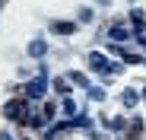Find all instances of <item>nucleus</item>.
Instances as JSON below:
<instances>
[{
    "label": "nucleus",
    "mask_w": 146,
    "mask_h": 140,
    "mask_svg": "<svg viewBox=\"0 0 146 140\" xmlns=\"http://www.w3.org/2000/svg\"><path fill=\"white\" fill-rule=\"evenodd\" d=\"M7 118H16V121H29V102L26 99H13L7 108H3Z\"/></svg>",
    "instance_id": "obj_1"
},
{
    "label": "nucleus",
    "mask_w": 146,
    "mask_h": 140,
    "mask_svg": "<svg viewBox=\"0 0 146 140\" xmlns=\"http://www.w3.org/2000/svg\"><path fill=\"white\" fill-rule=\"evenodd\" d=\"M108 35H111L114 41H127V38H130V29L124 26V22H114V26L108 29Z\"/></svg>",
    "instance_id": "obj_2"
},
{
    "label": "nucleus",
    "mask_w": 146,
    "mask_h": 140,
    "mask_svg": "<svg viewBox=\"0 0 146 140\" xmlns=\"http://www.w3.org/2000/svg\"><path fill=\"white\" fill-rule=\"evenodd\" d=\"M26 92H29V99H38L41 92H44V77H35V80L29 83V89H26Z\"/></svg>",
    "instance_id": "obj_3"
},
{
    "label": "nucleus",
    "mask_w": 146,
    "mask_h": 140,
    "mask_svg": "<svg viewBox=\"0 0 146 140\" xmlns=\"http://www.w3.org/2000/svg\"><path fill=\"white\" fill-rule=\"evenodd\" d=\"M89 67H92V70H108V61H105V54L92 51V54H89Z\"/></svg>",
    "instance_id": "obj_4"
},
{
    "label": "nucleus",
    "mask_w": 146,
    "mask_h": 140,
    "mask_svg": "<svg viewBox=\"0 0 146 140\" xmlns=\"http://www.w3.org/2000/svg\"><path fill=\"white\" fill-rule=\"evenodd\" d=\"M51 29H54V32H60V35L76 32V26H73V22H51Z\"/></svg>",
    "instance_id": "obj_5"
},
{
    "label": "nucleus",
    "mask_w": 146,
    "mask_h": 140,
    "mask_svg": "<svg viewBox=\"0 0 146 140\" xmlns=\"http://www.w3.org/2000/svg\"><path fill=\"white\" fill-rule=\"evenodd\" d=\"M54 115H57V105H54V102H44V108H41V118H44V121H51Z\"/></svg>",
    "instance_id": "obj_6"
},
{
    "label": "nucleus",
    "mask_w": 146,
    "mask_h": 140,
    "mask_svg": "<svg viewBox=\"0 0 146 140\" xmlns=\"http://www.w3.org/2000/svg\"><path fill=\"white\" fill-rule=\"evenodd\" d=\"M44 51H48V48H44V41H32V45H29V54H32V57H41Z\"/></svg>",
    "instance_id": "obj_7"
},
{
    "label": "nucleus",
    "mask_w": 146,
    "mask_h": 140,
    "mask_svg": "<svg viewBox=\"0 0 146 140\" xmlns=\"http://www.w3.org/2000/svg\"><path fill=\"white\" fill-rule=\"evenodd\" d=\"M121 102H127V105H137V92H124V96H121Z\"/></svg>",
    "instance_id": "obj_8"
},
{
    "label": "nucleus",
    "mask_w": 146,
    "mask_h": 140,
    "mask_svg": "<svg viewBox=\"0 0 146 140\" xmlns=\"http://www.w3.org/2000/svg\"><path fill=\"white\" fill-rule=\"evenodd\" d=\"M0 140H13V137H7V134H0Z\"/></svg>",
    "instance_id": "obj_9"
},
{
    "label": "nucleus",
    "mask_w": 146,
    "mask_h": 140,
    "mask_svg": "<svg viewBox=\"0 0 146 140\" xmlns=\"http://www.w3.org/2000/svg\"><path fill=\"white\" fill-rule=\"evenodd\" d=\"M143 99H146V89H143Z\"/></svg>",
    "instance_id": "obj_10"
}]
</instances>
